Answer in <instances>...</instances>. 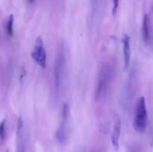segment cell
Listing matches in <instances>:
<instances>
[{
    "instance_id": "obj_1",
    "label": "cell",
    "mask_w": 153,
    "mask_h": 152,
    "mask_svg": "<svg viewBox=\"0 0 153 152\" xmlns=\"http://www.w3.org/2000/svg\"><path fill=\"white\" fill-rule=\"evenodd\" d=\"M147 121L148 115L146 101L144 97L142 96L138 98L136 104L134 121H133L134 129L138 133L144 132L147 126Z\"/></svg>"
},
{
    "instance_id": "obj_2",
    "label": "cell",
    "mask_w": 153,
    "mask_h": 152,
    "mask_svg": "<svg viewBox=\"0 0 153 152\" xmlns=\"http://www.w3.org/2000/svg\"><path fill=\"white\" fill-rule=\"evenodd\" d=\"M64 66H65V56H64V49L63 47H60L57 52L56 58L55 61V84L57 93H58L60 87H61V80L63 78V75L64 71Z\"/></svg>"
},
{
    "instance_id": "obj_3",
    "label": "cell",
    "mask_w": 153,
    "mask_h": 152,
    "mask_svg": "<svg viewBox=\"0 0 153 152\" xmlns=\"http://www.w3.org/2000/svg\"><path fill=\"white\" fill-rule=\"evenodd\" d=\"M111 76V71L109 66L105 65L102 67L100 72V75L97 83V91H96V98H98L101 97L102 95L105 92L108 87L110 83Z\"/></svg>"
},
{
    "instance_id": "obj_4",
    "label": "cell",
    "mask_w": 153,
    "mask_h": 152,
    "mask_svg": "<svg viewBox=\"0 0 153 152\" xmlns=\"http://www.w3.org/2000/svg\"><path fill=\"white\" fill-rule=\"evenodd\" d=\"M31 58L40 66H41L43 69L46 68V54L43 38L41 37H38L36 40L34 49L31 52Z\"/></svg>"
},
{
    "instance_id": "obj_5",
    "label": "cell",
    "mask_w": 153,
    "mask_h": 152,
    "mask_svg": "<svg viewBox=\"0 0 153 152\" xmlns=\"http://www.w3.org/2000/svg\"><path fill=\"white\" fill-rule=\"evenodd\" d=\"M123 52L124 69H127L129 66L131 60V46H130V37L125 34L123 37Z\"/></svg>"
},
{
    "instance_id": "obj_6",
    "label": "cell",
    "mask_w": 153,
    "mask_h": 152,
    "mask_svg": "<svg viewBox=\"0 0 153 152\" xmlns=\"http://www.w3.org/2000/svg\"><path fill=\"white\" fill-rule=\"evenodd\" d=\"M121 134V120L120 117H117L114 126L113 133L111 134V143L114 148L117 150L119 148V139Z\"/></svg>"
},
{
    "instance_id": "obj_7",
    "label": "cell",
    "mask_w": 153,
    "mask_h": 152,
    "mask_svg": "<svg viewBox=\"0 0 153 152\" xmlns=\"http://www.w3.org/2000/svg\"><path fill=\"white\" fill-rule=\"evenodd\" d=\"M23 122L21 119H18L17 122V152H25V144L22 134Z\"/></svg>"
},
{
    "instance_id": "obj_8",
    "label": "cell",
    "mask_w": 153,
    "mask_h": 152,
    "mask_svg": "<svg viewBox=\"0 0 153 152\" xmlns=\"http://www.w3.org/2000/svg\"><path fill=\"white\" fill-rule=\"evenodd\" d=\"M66 123L67 121L63 120L62 124L58 128L56 132V138L60 143H63L66 141L67 139V132H66Z\"/></svg>"
},
{
    "instance_id": "obj_9",
    "label": "cell",
    "mask_w": 153,
    "mask_h": 152,
    "mask_svg": "<svg viewBox=\"0 0 153 152\" xmlns=\"http://www.w3.org/2000/svg\"><path fill=\"white\" fill-rule=\"evenodd\" d=\"M142 31H143V40L146 43L149 41V16L147 14H145L143 19V26H142Z\"/></svg>"
},
{
    "instance_id": "obj_10",
    "label": "cell",
    "mask_w": 153,
    "mask_h": 152,
    "mask_svg": "<svg viewBox=\"0 0 153 152\" xmlns=\"http://www.w3.org/2000/svg\"><path fill=\"white\" fill-rule=\"evenodd\" d=\"M13 15H10L9 16L7 22V26H6V29H7V32L9 36H13Z\"/></svg>"
},
{
    "instance_id": "obj_11",
    "label": "cell",
    "mask_w": 153,
    "mask_h": 152,
    "mask_svg": "<svg viewBox=\"0 0 153 152\" xmlns=\"http://www.w3.org/2000/svg\"><path fill=\"white\" fill-rule=\"evenodd\" d=\"M5 135V121H2L0 123V139L3 140Z\"/></svg>"
},
{
    "instance_id": "obj_12",
    "label": "cell",
    "mask_w": 153,
    "mask_h": 152,
    "mask_svg": "<svg viewBox=\"0 0 153 152\" xmlns=\"http://www.w3.org/2000/svg\"><path fill=\"white\" fill-rule=\"evenodd\" d=\"M119 5V0H113V9H112V13L113 15L116 14Z\"/></svg>"
},
{
    "instance_id": "obj_13",
    "label": "cell",
    "mask_w": 153,
    "mask_h": 152,
    "mask_svg": "<svg viewBox=\"0 0 153 152\" xmlns=\"http://www.w3.org/2000/svg\"><path fill=\"white\" fill-rule=\"evenodd\" d=\"M34 1V0H28V1H29V3H32Z\"/></svg>"
},
{
    "instance_id": "obj_14",
    "label": "cell",
    "mask_w": 153,
    "mask_h": 152,
    "mask_svg": "<svg viewBox=\"0 0 153 152\" xmlns=\"http://www.w3.org/2000/svg\"><path fill=\"white\" fill-rule=\"evenodd\" d=\"M6 152H9V151H8V150H7V151H6Z\"/></svg>"
}]
</instances>
